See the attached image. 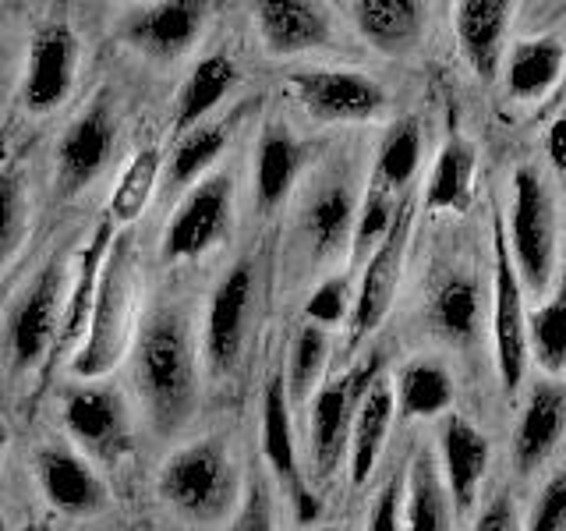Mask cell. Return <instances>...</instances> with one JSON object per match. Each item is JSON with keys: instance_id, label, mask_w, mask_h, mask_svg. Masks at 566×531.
<instances>
[{"instance_id": "obj_1", "label": "cell", "mask_w": 566, "mask_h": 531, "mask_svg": "<svg viewBox=\"0 0 566 531\" xmlns=\"http://www.w3.org/2000/svg\"><path fill=\"white\" fill-rule=\"evenodd\" d=\"M132 372L153 433L170 436L181 429L199 394V347L181 309L164 305L142 319L132 341Z\"/></svg>"}, {"instance_id": "obj_2", "label": "cell", "mask_w": 566, "mask_h": 531, "mask_svg": "<svg viewBox=\"0 0 566 531\" xmlns=\"http://www.w3.org/2000/svg\"><path fill=\"white\" fill-rule=\"evenodd\" d=\"M135 298H138V256L128 230H117L111 248H106L93 315L82 344L75 347L71 372L78 379H99L114 372L117 362L128 354L135 341Z\"/></svg>"}, {"instance_id": "obj_3", "label": "cell", "mask_w": 566, "mask_h": 531, "mask_svg": "<svg viewBox=\"0 0 566 531\" xmlns=\"http://www.w3.org/2000/svg\"><path fill=\"white\" fill-rule=\"evenodd\" d=\"M503 227L521 288L531 294L553 291L559 273V206L538 164L513 170V199Z\"/></svg>"}, {"instance_id": "obj_4", "label": "cell", "mask_w": 566, "mask_h": 531, "mask_svg": "<svg viewBox=\"0 0 566 531\" xmlns=\"http://www.w3.org/2000/svg\"><path fill=\"white\" fill-rule=\"evenodd\" d=\"M159 496L195 524H220L241 503V475L227 442L217 436L177 447L156 478Z\"/></svg>"}, {"instance_id": "obj_5", "label": "cell", "mask_w": 566, "mask_h": 531, "mask_svg": "<svg viewBox=\"0 0 566 531\" xmlns=\"http://www.w3.org/2000/svg\"><path fill=\"white\" fill-rule=\"evenodd\" d=\"M492 341H495V372L506 394H517L527 372V312H524V288L517 280L506 244L503 212H492Z\"/></svg>"}, {"instance_id": "obj_6", "label": "cell", "mask_w": 566, "mask_h": 531, "mask_svg": "<svg viewBox=\"0 0 566 531\" xmlns=\"http://www.w3.org/2000/svg\"><path fill=\"white\" fill-rule=\"evenodd\" d=\"M255 301V266L241 259L223 273L209 294L206 326H202V362L212 379H230L244 358L248 323Z\"/></svg>"}, {"instance_id": "obj_7", "label": "cell", "mask_w": 566, "mask_h": 531, "mask_svg": "<svg viewBox=\"0 0 566 531\" xmlns=\"http://www.w3.org/2000/svg\"><path fill=\"white\" fill-rule=\"evenodd\" d=\"M376 376L379 358H365L361 365L347 368L344 376L323 383L308 400V460L315 478H333V471L347 457L354 412H358V400Z\"/></svg>"}, {"instance_id": "obj_8", "label": "cell", "mask_w": 566, "mask_h": 531, "mask_svg": "<svg viewBox=\"0 0 566 531\" xmlns=\"http://www.w3.org/2000/svg\"><path fill=\"white\" fill-rule=\"evenodd\" d=\"M234 217V177L227 170L206 174L199 185L185 191L174 217L164 230V259L188 262L202 259L209 248H217Z\"/></svg>"}, {"instance_id": "obj_9", "label": "cell", "mask_w": 566, "mask_h": 531, "mask_svg": "<svg viewBox=\"0 0 566 531\" xmlns=\"http://www.w3.org/2000/svg\"><path fill=\"white\" fill-rule=\"evenodd\" d=\"M262 460L273 471L276 486L287 496L297 524H315L323 513V503L308 486V475L301 471L297 460V439H294V415H291V397L283 386V368H276L262 389Z\"/></svg>"}, {"instance_id": "obj_10", "label": "cell", "mask_w": 566, "mask_h": 531, "mask_svg": "<svg viewBox=\"0 0 566 531\" xmlns=\"http://www.w3.org/2000/svg\"><path fill=\"white\" fill-rule=\"evenodd\" d=\"M411 223H415V206H411V199H400L397 217L389 223L386 238L361 266V283H358V294H354L350 319H347V326H350L347 347L350 351L358 347L368 333L379 330L389 305H394L397 288H400V273H403V259H407V244H411Z\"/></svg>"}, {"instance_id": "obj_11", "label": "cell", "mask_w": 566, "mask_h": 531, "mask_svg": "<svg viewBox=\"0 0 566 531\" xmlns=\"http://www.w3.org/2000/svg\"><path fill=\"white\" fill-rule=\"evenodd\" d=\"M64 294H67V270L61 259H53L29 283L22 301H18L8 319V351L14 372L35 368L46 358V351L57 344Z\"/></svg>"}, {"instance_id": "obj_12", "label": "cell", "mask_w": 566, "mask_h": 531, "mask_svg": "<svg viewBox=\"0 0 566 531\" xmlns=\"http://www.w3.org/2000/svg\"><path fill=\"white\" fill-rule=\"evenodd\" d=\"M294 100L305 106L315 121L326 124H354L371 121L386 111V88L350 67H305L287 79Z\"/></svg>"}, {"instance_id": "obj_13", "label": "cell", "mask_w": 566, "mask_h": 531, "mask_svg": "<svg viewBox=\"0 0 566 531\" xmlns=\"http://www.w3.org/2000/svg\"><path fill=\"white\" fill-rule=\"evenodd\" d=\"M64 425L78 447L114 468L132 454V415L128 404L111 386H75L64 397Z\"/></svg>"}, {"instance_id": "obj_14", "label": "cell", "mask_w": 566, "mask_h": 531, "mask_svg": "<svg viewBox=\"0 0 566 531\" xmlns=\"http://www.w3.org/2000/svg\"><path fill=\"white\" fill-rule=\"evenodd\" d=\"M78 79V35L67 22L53 18L35 29L25 61L22 103L29 114H53L71 96Z\"/></svg>"}, {"instance_id": "obj_15", "label": "cell", "mask_w": 566, "mask_h": 531, "mask_svg": "<svg viewBox=\"0 0 566 531\" xmlns=\"http://www.w3.org/2000/svg\"><path fill=\"white\" fill-rule=\"evenodd\" d=\"M117 142V117L111 93H96L93 103L71 121L57 146V191L61 195H78L103 174L111 164Z\"/></svg>"}, {"instance_id": "obj_16", "label": "cell", "mask_w": 566, "mask_h": 531, "mask_svg": "<svg viewBox=\"0 0 566 531\" xmlns=\"http://www.w3.org/2000/svg\"><path fill=\"white\" fill-rule=\"evenodd\" d=\"M206 22H209V8L199 4V0H164V4L135 8L124 18L120 35L138 53L174 61L202 40Z\"/></svg>"}, {"instance_id": "obj_17", "label": "cell", "mask_w": 566, "mask_h": 531, "mask_svg": "<svg viewBox=\"0 0 566 531\" xmlns=\"http://www.w3.org/2000/svg\"><path fill=\"white\" fill-rule=\"evenodd\" d=\"M439 475L447 482L450 503L457 518H468L478 503V489L485 482L489 460H492V447L489 436L478 429L474 421H468L464 415H447L439 421Z\"/></svg>"}, {"instance_id": "obj_18", "label": "cell", "mask_w": 566, "mask_h": 531, "mask_svg": "<svg viewBox=\"0 0 566 531\" xmlns=\"http://www.w3.org/2000/svg\"><path fill=\"white\" fill-rule=\"evenodd\" d=\"M35 478L46 500L67 518H93L111 503V489L99 471L64 442H46L35 450Z\"/></svg>"}, {"instance_id": "obj_19", "label": "cell", "mask_w": 566, "mask_h": 531, "mask_svg": "<svg viewBox=\"0 0 566 531\" xmlns=\"http://www.w3.org/2000/svg\"><path fill=\"white\" fill-rule=\"evenodd\" d=\"M566 436V383L559 376H542L531 383L513 433V460L517 471H538Z\"/></svg>"}, {"instance_id": "obj_20", "label": "cell", "mask_w": 566, "mask_h": 531, "mask_svg": "<svg viewBox=\"0 0 566 531\" xmlns=\"http://www.w3.org/2000/svg\"><path fill=\"white\" fill-rule=\"evenodd\" d=\"M255 32L273 58H297L333 43V22L323 4L308 0H262L252 8Z\"/></svg>"}, {"instance_id": "obj_21", "label": "cell", "mask_w": 566, "mask_h": 531, "mask_svg": "<svg viewBox=\"0 0 566 531\" xmlns=\"http://www.w3.org/2000/svg\"><path fill=\"white\" fill-rule=\"evenodd\" d=\"M513 11H517V4H510V0H460V4H453V32L460 53L482 82L500 75Z\"/></svg>"}, {"instance_id": "obj_22", "label": "cell", "mask_w": 566, "mask_h": 531, "mask_svg": "<svg viewBox=\"0 0 566 531\" xmlns=\"http://www.w3.org/2000/svg\"><path fill=\"white\" fill-rule=\"evenodd\" d=\"M424 323L453 347H474L478 333H482V283L478 277L471 270H450L442 277L424 301Z\"/></svg>"}, {"instance_id": "obj_23", "label": "cell", "mask_w": 566, "mask_h": 531, "mask_svg": "<svg viewBox=\"0 0 566 531\" xmlns=\"http://www.w3.org/2000/svg\"><path fill=\"white\" fill-rule=\"evenodd\" d=\"M394 415H397L394 383L379 372L361 394L358 412H354V421H350V439H347L350 486H365L368 475L376 471L379 454H382L386 436H389V425H394Z\"/></svg>"}, {"instance_id": "obj_24", "label": "cell", "mask_w": 566, "mask_h": 531, "mask_svg": "<svg viewBox=\"0 0 566 531\" xmlns=\"http://www.w3.org/2000/svg\"><path fill=\"white\" fill-rule=\"evenodd\" d=\"M453 503L439 475V460L429 447H418L403 475L400 531H453Z\"/></svg>"}, {"instance_id": "obj_25", "label": "cell", "mask_w": 566, "mask_h": 531, "mask_svg": "<svg viewBox=\"0 0 566 531\" xmlns=\"http://www.w3.org/2000/svg\"><path fill=\"white\" fill-rule=\"evenodd\" d=\"M354 217H358V202H354V191L344 177L318 185L308 195L305 206H301V230H305V241L318 262L333 259L340 248L350 244Z\"/></svg>"}, {"instance_id": "obj_26", "label": "cell", "mask_w": 566, "mask_h": 531, "mask_svg": "<svg viewBox=\"0 0 566 531\" xmlns=\"http://www.w3.org/2000/svg\"><path fill=\"white\" fill-rule=\"evenodd\" d=\"M424 14L429 11L418 0H358V4H350V18L361 40L389 58H400V53H411L418 46Z\"/></svg>"}, {"instance_id": "obj_27", "label": "cell", "mask_w": 566, "mask_h": 531, "mask_svg": "<svg viewBox=\"0 0 566 531\" xmlns=\"http://www.w3.org/2000/svg\"><path fill=\"white\" fill-rule=\"evenodd\" d=\"M114 223L111 217L99 220L93 238L85 241L82 256L75 262V273L67 280V294H64V315H61V336H57V347L71 351L82 344L85 326H88V315H93V301H96V283H99V270H103V259H106V248L114 241Z\"/></svg>"}, {"instance_id": "obj_28", "label": "cell", "mask_w": 566, "mask_h": 531, "mask_svg": "<svg viewBox=\"0 0 566 531\" xmlns=\"http://www.w3.org/2000/svg\"><path fill=\"white\" fill-rule=\"evenodd\" d=\"M301 167H305V146L287 132V124H265L255 142V206L262 212L276 209L291 195Z\"/></svg>"}, {"instance_id": "obj_29", "label": "cell", "mask_w": 566, "mask_h": 531, "mask_svg": "<svg viewBox=\"0 0 566 531\" xmlns=\"http://www.w3.org/2000/svg\"><path fill=\"white\" fill-rule=\"evenodd\" d=\"M238 64L227 53H209L199 64L191 67V75L185 85L177 88V106H174V128L177 135H185L191 128L209 121V114L234 93L238 85Z\"/></svg>"}, {"instance_id": "obj_30", "label": "cell", "mask_w": 566, "mask_h": 531, "mask_svg": "<svg viewBox=\"0 0 566 531\" xmlns=\"http://www.w3.org/2000/svg\"><path fill=\"white\" fill-rule=\"evenodd\" d=\"M566 67V46L559 35H527L517 40L506 58V93L513 100H545Z\"/></svg>"}, {"instance_id": "obj_31", "label": "cell", "mask_w": 566, "mask_h": 531, "mask_svg": "<svg viewBox=\"0 0 566 531\" xmlns=\"http://www.w3.org/2000/svg\"><path fill=\"white\" fill-rule=\"evenodd\" d=\"M394 400L403 418H436L453 404V376L439 358H415L397 372Z\"/></svg>"}, {"instance_id": "obj_32", "label": "cell", "mask_w": 566, "mask_h": 531, "mask_svg": "<svg viewBox=\"0 0 566 531\" xmlns=\"http://www.w3.org/2000/svg\"><path fill=\"white\" fill-rule=\"evenodd\" d=\"M230 142V124L217 121V124H199L185 135H177V146L170 153V164L164 170L167 191H188L202 181L206 174H212V167L220 164V156Z\"/></svg>"}, {"instance_id": "obj_33", "label": "cell", "mask_w": 566, "mask_h": 531, "mask_svg": "<svg viewBox=\"0 0 566 531\" xmlns=\"http://www.w3.org/2000/svg\"><path fill=\"white\" fill-rule=\"evenodd\" d=\"M474 191V149L464 138H450L439 149L429 185H424V206L432 212H460Z\"/></svg>"}, {"instance_id": "obj_34", "label": "cell", "mask_w": 566, "mask_h": 531, "mask_svg": "<svg viewBox=\"0 0 566 531\" xmlns=\"http://www.w3.org/2000/svg\"><path fill=\"white\" fill-rule=\"evenodd\" d=\"M527 347L535 351V362L545 376L566 372V262L556 273L553 298L527 315Z\"/></svg>"}, {"instance_id": "obj_35", "label": "cell", "mask_w": 566, "mask_h": 531, "mask_svg": "<svg viewBox=\"0 0 566 531\" xmlns=\"http://www.w3.org/2000/svg\"><path fill=\"white\" fill-rule=\"evenodd\" d=\"M326 365H329V333L312 323H301L287 351V365H283V386H287L291 407L315 397V389L323 386Z\"/></svg>"}, {"instance_id": "obj_36", "label": "cell", "mask_w": 566, "mask_h": 531, "mask_svg": "<svg viewBox=\"0 0 566 531\" xmlns=\"http://www.w3.org/2000/svg\"><path fill=\"white\" fill-rule=\"evenodd\" d=\"M421 167V124L415 117H403L389 128L379 142L376 153V170H371V185L400 195L415 181Z\"/></svg>"}, {"instance_id": "obj_37", "label": "cell", "mask_w": 566, "mask_h": 531, "mask_svg": "<svg viewBox=\"0 0 566 531\" xmlns=\"http://www.w3.org/2000/svg\"><path fill=\"white\" fill-rule=\"evenodd\" d=\"M159 174H164V156L156 146H142L128 167L120 170L117 185H114V199H111V223H135L146 206L153 202Z\"/></svg>"}, {"instance_id": "obj_38", "label": "cell", "mask_w": 566, "mask_h": 531, "mask_svg": "<svg viewBox=\"0 0 566 531\" xmlns=\"http://www.w3.org/2000/svg\"><path fill=\"white\" fill-rule=\"evenodd\" d=\"M397 206L400 202H397L394 191H386V188L368 181V191L361 195V202H358V217H354L350 244H347L350 270H361V266L368 262V256L379 248L389 223H394V217H397Z\"/></svg>"}, {"instance_id": "obj_39", "label": "cell", "mask_w": 566, "mask_h": 531, "mask_svg": "<svg viewBox=\"0 0 566 531\" xmlns=\"http://www.w3.org/2000/svg\"><path fill=\"white\" fill-rule=\"evenodd\" d=\"M350 305H354L350 273L326 277V280L312 291V298H308V305H305V323H312V326H318V330L344 326L347 319H350Z\"/></svg>"}, {"instance_id": "obj_40", "label": "cell", "mask_w": 566, "mask_h": 531, "mask_svg": "<svg viewBox=\"0 0 566 531\" xmlns=\"http://www.w3.org/2000/svg\"><path fill=\"white\" fill-rule=\"evenodd\" d=\"M524 531H566V468H559L531 503Z\"/></svg>"}, {"instance_id": "obj_41", "label": "cell", "mask_w": 566, "mask_h": 531, "mask_svg": "<svg viewBox=\"0 0 566 531\" xmlns=\"http://www.w3.org/2000/svg\"><path fill=\"white\" fill-rule=\"evenodd\" d=\"M227 531H276L273 492H270V482H265L262 475L252 478L244 503H238V510H234V518H230Z\"/></svg>"}, {"instance_id": "obj_42", "label": "cell", "mask_w": 566, "mask_h": 531, "mask_svg": "<svg viewBox=\"0 0 566 531\" xmlns=\"http://www.w3.org/2000/svg\"><path fill=\"white\" fill-rule=\"evenodd\" d=\"M22 238V185L0 174V262Z\"/></svg>"}, {"instance_id": "obj_43", "label": "cell", "mask_w": 566, "mask_h": 531, "mask_svg": "<svg viewBox=\"0 0 566 531\" xmlns=\"http://www.w3.org/2000/svg\"><path fill=\"white\" fill-rule=\"evenodd\" d=\"M403 510V475H389L368 510V531H400Z\"/></svg>"}, {"instance_id": "obj_44", "label": "cell", "mask_w": 566, "mask_h": 531, "mask_svg": "<svg viewBox=\"0 0 566 531\" xmlns=\"http://www.w3.org/2000/svg\"><path fill=\"white\" fill-rule=\"evenodd\" d=\"M471 531H524V521L517 513V503H513V496H506V492L492 496V500L478 510Z\"/></svg>"}, {"instance_id": "obj_45", "label": "cell", "mask_w": 566, "mask_h": 531, "mask_svg": "<svg viewBox=\"0 0 566 531\" xmlns=\"http://www.w3.org/2000/svg\"><path fill=\"white\" fill-rule=\"evenodd\" d=\"M548 164L556 174H566V111L548 128Z\"/></svg>"}, {"instance_id": "obj_46", "label": "cell", "mask_w": 566, "mask_h": 531, "mask_svg": "<svg viewBox=\"0 0 566 531\" xmlns=\"http://www.w3.org/2000/svg\"><path fill=\"white\" fill-rule=\"evenodd\" d=\"M305 531H340V528H333V524H323V528H305Z\"/></svg>"}]
</instances>
